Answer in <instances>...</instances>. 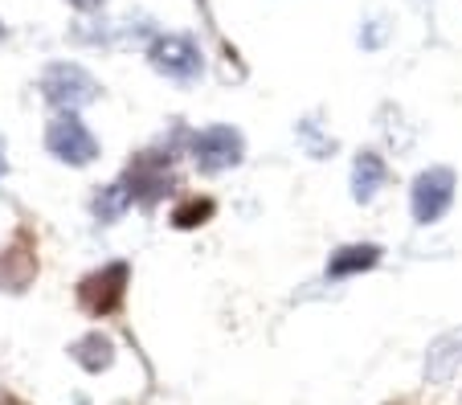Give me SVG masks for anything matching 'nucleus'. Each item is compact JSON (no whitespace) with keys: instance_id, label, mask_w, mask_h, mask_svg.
Here are the masks:
<instances>
[{"instance_id":"1a4fd4ad","label":"nucleus","mask_w":462,"mask_h":405,"mask_svg":"<svg viewBox=\"0 0 462 405\" xmlns=\"http://www.w3.org/2000/svg\"><path fill=\"white\" fill-rule=\"evenodd\" d=\"M381 185H384V160L376 152H360L356 168H352V197L356 201H373Z\"/></svg>"},{"instance_id":"423d86ee","label":"nucleus","mask_w":462,"mask_h":405,"mask_svg":"<svg viewBox=\"0 0 462 405\" xmlns=\"http://www.w3.org/2000/svg\"><path fill=\"white\" fill-rule=\"evenodd\" d=\"M454 201V172L450 168H426L418 180H413V217L418 226L438 221Z\"/></svg>"},{"instance_id":"f8f14e48","label":"nucleus","mask_w":462,"mask_h":405,"mask_svg":"<svg viewBox=\"0 0 462 405\" xmlns=\"http://www.w3.org/2000/svg\"><path fill=\"white\" fill-rule=\"evenodd\" d=\"M209 217H213V201H209V197H189V201L176 205V213H172V221L180 229L201 226V221H209Z\"/></svg>"},{"instance_id":"39448f33","label":"nucleus","mask_w":462,"mask_h":405,"mask_svg":"<svg viewBox=\"0 0 462 405\" xmlns=\"http://www.w3.org/2000/svg\"><path fill=\"white\" fill-rule=\"evenodd\" d=\"M123 295H127V266L123 262L103 266L90 279H82V287H79V299L90 316H111L123 303Z\"/></svg>"},{"instance_id":"4468645a","label":"nucleus","mask_w":462,"mask_h":405,"mask_svg":"<svg viewBox=\"0 0 462 405\" xmlns=\"http://www.w3.org/2000/svg\"><path fill=\"white\" fill-rule=\"evenodd\" d=\"M0 37H5V25H0Z\"/></svg>"},{"instance_id":"f03ea898","label":"nucleus","mask_w":462,"mask_h":405,"mask_svg":"<svg viewBox=\"0 0 462 405\" xmlns=\"http://www.w3.org/2000/svg\"><path fill=\"white\" fill-rule=\"evenodd\" d=\"M42 90L53 106H61V111H79V106H87L98 98V82L74 62H53L50 70L42 74Z\"/></svg>"},{"instance_id":"6e6552de","label":"nucleus","mask_w":462,"mask_h":405,"mask_svg":"<svg viewBox=\"0 0 462 405\" xmlns=\"http://www.w3.org/2000/svg\"><path fill=\"white\" fill-rule=\"evenodd\" d=\"M70 356L87 373H103V369H111V361H115V344L106 340L103 332H90V336H82V340H74Z\"/></svg>"},{"instance_id":"20e7f679","label":"nucleus","mask_w":462,"mask_h":405,"mask_svg":"<svg viewBox=\"0 0 462 405\" xmlns=\"http://www.w3.org/2000/svg\"><path fill=\"white\" fill-rule=\"evenodd\" d=\"M245 143H242V132L234 127L217 124V127H205L197 140H192V160L201 172H221V168H234L242 160Z\"/></svg>"},{"instance_id":"ddd939ff","label":"nucleus","mask_w":462,"mask_h":405,"mask_svg":"<svg viewBox=\"0 0 462 405\" xmlns=\"http://www.w3.org/2000/svg\"><path fill=\"white\" fill-rule=\"evenodd\" d=\"M74 9H98V5H103V0H70Z\"/></svg>"},{"instance_id":"0eeeda50","label":"nucleus","mask_w":462,"mask_h":405,"mask_svg":"<svg viewBox=\"0 0 462 405\" xmlns=\"http://www.w3.org/2000/svg\"><path fill=\"white\" fill-rule=\"evenodd\" d=\"M168 185H172V156H140L135 164H131L127 172V189H131V201H143V205H156L160 197L168 193Z\"/></svg>"},{"instance_id":"9b49d317","label":"nucleus","mask_w":462,"mask_h":405,"mask_svg":"<svg viewBox=\"0 0 462 405\" xmlns=\"http://www.w3.org/2000/svg\"><path fill=\"white\" fill-rule=\"evenodd\" d=\"M131 205V189L127 185H106L103 193L95 197V217L98 221H119Z\"/></svg>"},{"instance_id":"9d476101","label":"nucleus","mask_w":462,"mask_h":405,"mask_svg":"<svg viewBox=\"0 0 462 405\" xmlns=\"http://www.w3.org/2000/svg\"><path fill=\"white\" fill-rule=\"evenodd\" d=\"M381 262V250L376 246H344L332 254V262H328V274L332 279H344V274H356V271H368V266Z\"/></svg>"},{"instance_id":"7ed1b4c3","label":"nucleus","mask_w":462,"mask_h":405,"mask_svg":"<svg viewBox=\"0 0 462 405\" xmlns=\"http://www.w3.org/2000/svg\"><path fill=\"white\" fill-rule=\"evenodd\" d=\"M148 53H152V66H156L160 74H168V78H176V82H197L201 78V70H205L201 50H197L189 37H180V33L156 37Z\"/></svg>"},{"instance_id":"f257e3e1","label":"nucleus","mask_w":462,"mask_h":405,"mask_svg":"<svg viewBox=\"0 0 462 405\" xmlns=\"http://www.w3.org/2000/svg\"><path fill=\"white\" fill-rule=\"evenodd\" d=\"M45 148H50V156H58L61 164H79V168L98 156V140L87 132V124H82L74 111H61L58 119H50V127H45Z\"/></svg>"}]
</instances>
